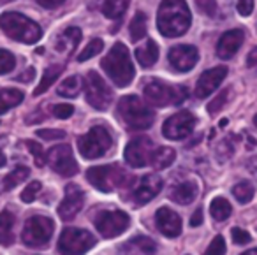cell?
<instances>
[{"label": "cell", "mask_w": 257, "mask_h": 255, "mask_svg": "<svg viewBox=\"0 0 257 255\" xmlns=\"http://www.w3.org/2000/svg\"><path fill=\"white\" fill-rule=\"evenodd\" d=\"M192 23L190 9L185 0H162L157 13L159 32L166 37H180Z\"/></svg>", "instance_id": "6da1fadb"}, {"label": "cell", "mask_w": 257, "mask_h": 255, "mask_svg": "<svg viewBox=\"0 0 257 255\" xmlns=\"http://www.w3.org/2000/svg\"><path fill=\"white\" fill-rule=\"evenodd\" d=\"M100 65L118 88H125L133 83L134 65L131 60V53L123 43H116L114 46H111L109 53L102 58Z\"/></svg>", "instance_id": "7a4b0ae2"}, {"label": "cell", "mask_w": 257, "mask_h": 255, "mask_svg": "<svg viewBox=\"0 0 257 255\" xmlns=\"http://www.w3.org/2000/svg\"><path fill=\"white\" fill-rule=\"evenodd\" d=\"M0 29L13 41L34 44L43 37V29L34 20L23 16L22 13L9 11L0 16Z\"/></svg>", "instance_id": "3957f363"}, {"label": "cell", "mask_w": 257, "mask_h": 255, "mask_svg": "<svg viewBox=\"0 0 257 255\" xmlns=\"http://www.w3.org/2000/svg\"><path fill=\"white\" fill-rule=\"evenodd\" d=\"M118 114L131 131H145L154 125L155 114L138 95H125L118 102Z\"/></svg>", "instance_id": "277c9868"}, {"label": "cell", "mask_w": 257, "mask_h": 255, "mask_svg": "<svg viewBox=\"0 0 257 255\" xmlns=\"http://www.w3.org/2000/svg\"><path fill=\"white\" fill-rule=\"evenodd\" d=\"M145 97L148 104L155 107L166 106H178L189 97L185 86H175L161 81V79H152L145 85Z\"/></svg>", "instance_id": "5b68a950"}, {"label": "cell", "mask_w": 257, "mask_h": 255, "mask_svg": "<svg viewBox=\"0 0 257 255\" xmlns=\"http://www.w3.org/2000/svg\"><path fill=\"white\" fill-rule=\"evenodd\" d=\"M111 146H113L111 134L102 125H95V127L90 129L85 136H81V138L78 139L79 153L88 160L99 159V157L106 155L111 150Z\"/></svg>", "instance_id": "8992f818"}, {"label": "cell", "mask_w": 257, "mask_h": 255, "mask_svg": "<svg viewBox=\"0 0 257 255\" xmlns=\"http://www.w3.org/2000/svg\"><path fill=\"white\" fill-rule=\"evenodd\" d=\"M97 239L92 232L85 229H76V227H67L60 234L58 239V251L62 255H85L90 248H93Z\"/></svg>", "instance_id": "52a82bcc"}, {"label": "cell", "mask_w": 257, "mask_h": 255, "mask_svg": "<svg viewBox=\"0 0 257 255\" xmlns=\"http://www.w3.org/2000/svg\"><path fill=\"white\" fill-rule=\"evenodd\" d=\"M53 229H55V223L51 218L43 215H34L25 222L22 239L30 248L44 246L51 239V236H53Z\"/></svg>", "instance_id": "ba28073f"}, {"label": "cell", "mask_w": 257, "mask_h": 255, "mask_svg": "<svg viewBox=\"0 0 257 255\" xmlns=\"http://www.w3.org/2000/svg\"><path fill=\"white\" fill-rule=\"evenodd\" d=\"M83 86H85V95L86 102L92 107L99 111H104L111 106V100H113V92L106 85L102 78H100L97 72L90 71L88 74L83 79Z\"/></svg>", "instance_id": "9c48e42d"}, {"label": "cell", "mask_w": 257, "mask_h": 255, "mask_svg": "<svg viewBox=\"0 0 257 255\" xmlns=\"http://www.w3.org/2000/svg\"><path fill=\"white\" fill-rule=\"evenodd\" d=\"M93 223H95V229L99 230L100 236L116 237L128 229L131 218H128L127 213L120 211V209H111V211L104 209V211L97 213V216L93 218Z\"/></svg>", "instance_id": "30bf717a"}, {"label": "cell", "mask_w": 257, "mask_h": 255, "mask_svg": "<svg viewBox=\"0 0 257 255\" xmlns=\"http://www.w3.org/2000/svg\"><path fill=\"white\" fill-rule=\"evenodd\" d=\"M86 180L100 192H111L125 183V173L118 166H99L86 171Z\"/></svg>", "instance_id": "8fae6325"}, {"label": "cell", "mask_w": 257, "mask_h": 255, "mask_svg": "<svg viewBox=\"0 0 257 255\" xmlns=\"http://www.w3.org/2000/svg\"><path fill=\"white\" fill-rule=\"evenodd\" d=\"M196 127V116L190 111H180V113L169 116L162 125V134L171 141H180L192 134Z\"/></svg>", "instance_id": "7c38bea8"}, {"label": "cell", "mask_w": 257, "mask_h": 255, "mask_svg": "<svg viewBox=\"0 0 257 255\" xmlns=\"http://www.w3.org/2000/svg\"><path fill=\"white\" fill-rule=\"evenodd\" d=\"M154 152V141L147 136H140V138L128 141V145L125 146L123 157L125 162L131 167H145L150 164Z\"/></svg>", "instance_id": "4fadbf2b"}, {"label": "cell", "mask_w": 257, "mask_h": 255, "mask_svg": "<svg viewBox=\"0 0 257 255\" xmlns=\"http://www.w3.org/2000/svg\"><path fill=\"white\" fill-rule=\"evenodd\" d=\"M50 167L58 173L60 176H74L78 173V162L74 160L71 152V146L67 145H58L48 152L46 155Z\"/></svg>", "instance_id": "5bb4252c"}, {"label": "cell", "mask_w": 257, "mask_h": 255, "mask_svg": "<svg viewBox=\"0 0 257 255\" xmlns=\"http://www.w3.org/2000/svg\"><path fill=\"white\" fill-rule=\"evenodd\" d=\"M168 58L173 69H176L178 72H187L196 67L197 60H199V51L196 46H190V44H180V46L169 50Z\"/></svg>", "instance_id": "9a60e30c"}, {"label": "cell", "mask_w": 257, "mask_h": 255, "mask_svg": "<svg viewBox=\"0 0 257 255\" xmlns=\"http://www.w3.org/2000/svg\"><path fill=\"white\" fill-rule=\"evenodd\" d=\"M85 202V194L83 190L74 183H69L65 187V197L58 206V215L62 220H72L83 208Z\"/></svg>", "instance_id": "2e32d148"}, {"label": "cell", "mask_w": 257, "mask_h": 255, "mask_svg": "<svg viewBox=\"0 0 257 255\" xmlns=\"http://www.w3.org/2000/svg\"><path fill=\"white\" fill-rule=\"evenodd\" d=\"M162 185L164 183H162V178L159 176V174H147V176H143L133 192L134 204L143 206V204H147V202H150L152 199L161 194Z\"/></svg>", "instance_id": "e0dca14e"}, {"label": "cell", "mask_w": 257, "mask_h": 255, "mask_svg": "<svg viewBox=\"0 0 257 255\" xmlns=\"http://www.w3.org/2000/svg\"><path fill=\"white\" fill-rule=\"evenodd\" d=\"M225 76H227V67L225 65H218V67H213L210 71L203 72L196 83L197 99H206L210 93H213L220 86V83L225 79Z\"/></svg>", "instance_id": "ac0fdd59"}, {"label": "cell", "mask_w": 257, "mask_h": 255, "mask_svg": "<svg viewBox=\"0 0 257 255\" xmlns=\"http://www.w3.org/2000/svg\"><path fill=\"white\" fill-rule=\"evenodd\" d=\"M157 229L168 237H178L182 234V218L176 211L169 208H159L155 213Z\"/></svg>", "instance_id": "d6986e66"}, {"label": "cell", "mask_w": 257, "mask_h": 255, "mask_svg": "<svg viewBox=\"0 0 257 255\" xmlns=\"http://www.w3.org/2000/svg\"><path fill=\"white\" fill-rule=\"evenodd\" d=\"M243 41H245V32L239 29L229 30V32L222 34L217 43V57L222 58V60H229V58L238 53Z\"/></svg>", "instance_id": "ffe728a7"}, {"label": "cell", "mask_w": 257, "mask_h": 255, "mask_svg": "<svg viewBox=\"0 0 257 255\" xmlns=\"http://www.w3.org/2000/svg\"><path fill=\"white\" fill-rule=\"evenodd\" d=\"M169 197L171 201H175L176 204H190L194 199L197 197V185L194 181H183V183H178L176 187L171 188L169 192Z\"/></svg>", "instance_id": "44dd1931"}, {"label": "cell", "mask_w": 257, "mask_h": 255, "mask_svg": "<svg viewBox=\"0 0 257 255\" xmlns=\"http://www.w3.org/2000/svg\"><path fill=\"white\" fill-rule=\"evenodd\" d=\"M136 58L141 67H152L159 60V46L154 39H148L143 46L136 48Z\"/></svg>", "instance_id": "7402d4cb"}, {"label": "cell", "mask_w": 257, "mask_h": 255, "mask_svg": "<svg viewBox=\"0 0 257 255\" xmlns=\"http://www.w3.org/2000/svg\"><path fill=\"white\" fill-rule=\"evenodd\" d=\"M15 215L9 209H4L0 213V244L2 246H9L15 241Z\"/></svg>", "instance_id": "603a6c76"}, {"label": "cell", "mask_w": 257, "mask_h": 255, "mask_svg": "<svg viewBox=\"0 0 257 255\" xmlns=\"http://www.w3.org/2000/svg\"><path fill=\"white\" fill-rule=\"evenodd\" d=\"M79 41H81V30L76 29V27H71V29L64 30L62 36L57 39V48L60 51H69V53H72V51L78 48Z\"/></svg>", "instance_id": "cb8c5ba5"}, {"label": "cell", "mask_w": 257, "mask_h": 255, "mask_svg": "<svg viewBox=\"0 0 257 255\" xmlns=\"http://www.w3.org/2000/svg\"><path fill=\"white\" fill-rule=\"evenodd\" d=\"M23 102V92L16 88H2L0 90V114H4L11 107H16Z\"/></svg>", "instance_id": "d4e9b609"}, {"label": "cell", "mask_w": 257, "mask_h": 255, "mask_svg": "<svg viewBox=\"0 0 257 255\" xmlns=\"http://www.w3.org/2000/svg\"><path fill=\"white\" fill-rule=\"evenodd\" d=\"M176 159V152L173 148H168V146H162V148H157L152 155V167L154 169H166L169 167Z\"/></svg>", "instance_id": "484cf974"}, {"label": "cell", "mask_w": 257, "mask_h": 255, "mask_svg": "<svg viewBox=\"0 0 257 255\" xmlns=\"http://www.w3.org/2000/svg\"><path fill=\"white\" fill-rule=\"evenodd\" d=\"M62 71H64V67L62 65H50V67L44 71L43 78H41V83L39 86H37L36 90H34V95L39 97L41 93H44L48 88H50L51 85H53L55 81H57V78L62 74Z\"/></svg>", "instance_id": "4316f807"}, {"label": "cell", "mask_w": 257, "mask_h": 255, "mask_svg": "<svg viewBox=\"0 0 257 255\" xmlns=\"http://www.w3.org/2000/svg\"><path fill=\"white\" fill-rule=\"evenodd\" d=\"M83 88V79L79 76H71L65 81H62V85L58 86V95L60 97H67V99H74V97L79 95Z\"/></svg>", "instance_id": "83f0119b"}, {"label": "cell", "mask_w": 257, "mask_h": 255, "mask_svg": "<svg viewBox=\"0 0 257 255\" xmlns=\"http://www.w3.org/2000/svg\"><path fill=\"white\" fill-rule=\"evenodd\" d=\"M210 213L217 222H224V220H227L229 216H231L232 208H231V204H229L227 199L215 197L210 204Z\"/></svg>", "instance_id": "f1b7e54d"}, {"label": "cell", "mask_w": 257, "mask_h": 255, "mask_svg": "<svg viewBox=\"0 0 257 255\" xmlns=\"http://www.w3.org/2000/svg\"><path fill=\"white\" fill-rule=\"evenodd\" d=\"M128 8V0H104L102 13L109 20H120Z\"/></svg>", "instance_id": "f546056e"}, {"label": "cell", "mask_w": 257, "mask_h": 255, "mask_svg": "<svg viewBox=\"0 0 257 255\" xmlns=\"http://www.w3.org/2000/svg\"><path fill=\"white\" fill-rule=\"evenodd\" d=\"M30 176V169L27 166H18L4 178V190H13L15 187H18L20 183L27 180Z\"/></svg>", "instance_id": "4dcf8cb0"}, {"label": "cell", "mask_w": 257, "mask_h": 255, "mask_svg": "<svg viewBox=\"0 0 257 255\" xmlns=\"http://www.w3.org/2000/svg\"><path fill=\"white\" fill-rule=\"evenodd\" d=\"M128 32H131V41L133 43H138V41L147 36V15L145 13H136V16L128 25Z\"/></svg>", "instance_id": "1f68e13d"}, {"label": "cell", "mask_w": 257, "mask_h": 255, "mask_svg": "<svg viewBox=\"0 0 257 255\" xmlns=\"http://www.w3.org/2000/svg\"><path fill=\"white\" fill-rule=\"evenodd\" d=\"M253 194H255V188H253V185L250 181H239V183H236L232 187V195L241 204H246V202L252 201Z\"/></svg>", "instance_id": "d6a6232c"}, {"label": "cell", "mask_w": 257, "mask_h": 255, "mask_svg": "<svg viewBox=\"0 0 257 255\" xmlns=\"http://www.w3.org/2000/svg\"><path fill=\"white\" fill-rule=\"evenodd\" d=\"M102 50H104L102 39H92L85 48H83L81 53L78 55V62H81V64H83V62H86V60H90V58L97 57V55H99Z\"/></svg>", "instance_id": "836d02e7"}, {"label": "cell", "mask_w": 257, "mask_h": 255, "mask_svg": "<svg viewBox=\"0 0 257 255\" xmlns=\"http://www.w3.org/2000/svg\"><path fill=\"white\" fill-rule=\"evenodd\" d=\"M131 243L134 244V246H138L141 251H143V255H154L155 251H157V244H155L154 239H150V237L147 236H134L133 239H131Z\"/></svg>", "instance_id": "e575fe53"}, {"label": "cell", "mask_w": 257, "mask_h": 255, "mask_svg": "<svg viewBox=\"0 0 257 255\" xmlns=\"http://www.w3.org/2000/svg\"><path fill=\"white\" fill-rule=\"evenodd\" d=\"M16 65V58L11 51L8 50H2L0 48V74H8L15 69Z\"/></svg>", "instance_id": "d590c367"}, {"label": "cell", "mask_w": 257, "mask_h": 255, "mask_svg": "<svg viewBox=\"0 0 257 255\" xmlns=\"http://www.w3.org/2000/svg\"><path fill=\"white\" fill-rule=\"evenodd\" d=\"M25 145H27V148L30 150V153H32V155H34V160H36V166H37V167H43L44 164L48 162L46 155H44L43 146H41L39 143L32 141V139H29V141H27Z\"/></svg>", "instance_id": "8d00e7d4"}, {"label": "cell", "mask_w": 257, "mask_h": 255, "mask_svg": "<svg viewBox=\"0 0 257 255\" xmlns=\"http://www.w3.org/2000/svg\"><path fill=\"white\" fill-rule=\"evenodd\" d=\"M229 95H231V90H229V88H224V90H222V92L218 93V95L215 97V99L211 100L210 104H208V113H211V114L218 113V111H220L222 107L225 106V102H227Z\"/></svg>", "instance_id": "74e56055"}, {"label": "cell", "mask_w": 257, "mask_h": 255, "mask_svg": "<svg viewBox=\"0 0 257 255\" xmlns=\"http://www.w3.org/2000/svg\"><path fill=\"white\" fill-rule=\"evenodd\" d=\"M41 188H43L41 181H32V183H29L25 190L22 192V201L23 202H34L37 197V194L41 192Z\"/></svg>", "instance_id": "f35d334b"}, {"label": "cell", "mask_w": 257, "mask_h": 255, "mask_svg": "<svg viewBox=\"0 0 257 255\" xmlns=\"http://www.w3.org/2000/svg\"><path fill=\"white\" fill-rule=\"evenodd\" d=\"M197 9H199L203 15L210 16V18H215L218 13V6L215 0H196Z\"/></svg>", "instance_id": "ab89813d"}, {"label": "cell", "mask_w": 257, "mask_h": 255, "mask_svg": "<svg viewBox=\"0 0 257 255\" xmlns=\"http://www.w3.org/2000/svg\"><path fill=\"white\" fill-rule=\"evenodd\" d=\"M225 253V241L222 236H215L213 239H211L210 246L206 248V251H204L203 255H224Z\"/></svg>", "instance_id": "60d3db41"}, {"label": "cell", "mask_w": 257, "mask_h": 255, "mask_svg": "<svg viewBox=\"0 0 257 255\" xmlns=\"http://www.w3.org/2000/svg\"><path fill=\"white\" fill-rule=\"evenodd\" d=\"M41 139L44 141H53V139H64L65 138V132L64 131H58V129H41V131L36 132Z\"/></svg>", "instance_id": "b9f144b4"}, {"label": "cell", "mask_w": 257, "mask_h": 255, "mask_svg": "<svg viewBox=\"0 0 257 255\" xmlns=\"http://www.w3.org/2000/svg\"><path fill=\"white\" fill-rule=\"evenodd\" d=\"M53 114L57 118H60V120H67V118L72 116V113H74V106H71V104H57V106H53Z\"/></svg>", "instance_id": "7bdbcfd3"}, {"label": "cell", "mask_w": 257, "mask_h": 255, "mask_svg": "<svg viewBox=\"0 0 257 255\" xmlns=\"http://www.w3.org/2000/svg\"><path fill=\"white\" fill-rule=\"evenodd\" d=\"M231 234H232V241H234L236 244L250 243V234L246 232V230L239 229V227H234V229L231 230Z\"/></svg>", "instance_id": "ee69618b"}, {"label": "cell", "mask_w": 257, "mask_h": 255, "mask_svg": "<svg viewBox=\"0 0 257 255\" xmlns=\"http://www.w3.org/2000/svg\"><path fill=\"white\" fill-rule=\"evenodd\" d=\"M238 13L241 16H248L253 11V0H238Z\"/></svg>", "instance_id": "f6af8a7d"}, {"label": "cell", "mask_w": 257, "mask_h": 255, "mask_svg": "<svg viewBox=\"0 0 257 255\" xmlns=\"http://www.w3.org/2000/svg\"><path fill=\"white\" fill-rule=\"evenodd\" d=\"M34 78H36V69H34V67H29L27 71H23V72H22V76H18V81H22V83H30Z\"/></svg>", "instance_id": "bcb514c9"}, {"label": "cell", "mask_w": 257, "mask_h": 255, "mask_svg": "<svg viewBox=\"0 0 257 255\" xmlns=\"http://www.w3.org/2000/svg\"><path fill=\"white\" fill-rule=\"evenodd\" d=\"M65 0H37V4L41 6V8L44 9H55L58 8L60 4H64Z\"/></svg>", "instance_id": "7dc6e473"}, {"label": "cell", "mask_w": 257, "mask_h": 255, "mask_svg": "<svg viewBox=\"0 0 257 255\" xmlns=\"http://www.w3.org/2000/svg\"><path fill=\"white\" fill-rule=\"evenodd\" d=\"M128 243H131V241H128ZM140 253H143V251L131 243V244H125V246H121V253L120 255H140Z\"/></svg>", "instance_id": "c3c4849f"}, {"label": "cell", "mask_w": 257, "mask_h": 255, "mask_svg": "<svg viewBox=\"0 0 257 255\" xmlns=\"http://www.w3.org/2000/svg\"><path fill=\"white\" fill-rule=\"evenodd\" d=\"M201 223H203V209H196V213L192 215V218H190V225L192 227H199Z\"/></svg>", "instance_id": "681fc988"}, {"label": "cell", "mask_w": 257, "mask_h": 255, "mask_svg": "<svg viewBox=\"0 0 257 255\" xmlns=\"http://www.w3.org/2000/svg\"><path fill=\"white\" fill-rule=\"evenodd\" d=\"M246 65H248V67H255L257 65V48H253L248 53V57H246Z\"/></svg>", "instance_id": "f907efd6"}, {"label": "cell", "mask_w": 257, "mask_h": 255, "mask_svg": "<svg viewBox=\"0 0 257 255\" xmlns=\"http://www.w3.org/2000/svg\"><path fill=\"white\" fill-rule=\"evenodd\" d=\"M4 166H6V155L0 152V167H4Z\"/></svg>", "instance_id": "816d5d0a"}, {"label": "cell", "mask_w": 257, "mask_h": 255, "mask_svg": "<svg viewBox=\"0 0 257 255\" xmlns=\"http://www.w3.org/2000/svg\"><path fill=\"white\" fill-rule=\"evenodd\" d=\"M241 255H257V248H252V250L245 251V253H241Z\"/></svg>", "instance_id": "f5cc1de1"}, {"label": "cell", "mask_w": 257, "mask_h": 255, "mask_svg": "<svg viewBox=\"0 0 257 255\" xmlns=\"http://www.w3.org/2000/svg\"><path fill=\"white\" fill-rule=\"evenodd\" d=\"M227 125V120H220V127H225Z\"/></svg>", "instance_id": "db71d44e"}, {"label": "cell", "mask_w": 257, "mask_h": 255, "mask_svg": "<svg viewBox=\"0 0 257 255\" xmlns=\"http://www.w3.org/2000/svg\"><path fill=\"white\" fill-rule=\"evenodd\" d=\"M253 125H255V127H257V114H255V116H253Z\"/></svg>", "instance_id": "11a10c76"}, {"label": "cell", "mask_w": 257, "mask_h": 255, "mask_svg": "<svg viewBox=\"0 0 257 255\" xmlns=\"http://www.w3.org/2000/svg\"><path fill=\"white\" fill-rule=\"evenodd\" d=\"M0 192H2V188H0Z\"/></svg>", "instance_id": "9f6ffc18"}]
</instances>
